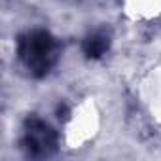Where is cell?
Listing matches in <instances>:
<instances>
[{
    "label": "cell",
    "instance_id": "obj_1",
    "mask_svg": "<svg viewBox=\"0 0 161 161\" xmlns=\"http://www.w3.org/2000/svg\"><path fill=\"white\" fill-rule=\"evenodd\" d=\"M17 59L32 78H44L59 61V42L44 29L23 32L17 38Z\"/></svg>",
    "mask_w": 161,
    "mask_h": 161
},
{
    "label": "cell",
    "instance_id": "obj_2",
    "mask_svg": "<svg viewBox=\"0 0 161 161\" xmlns=\"http://www.w3.org/2000/svg\"><path fill=\"white\" fill-rule=\"evenodd\" d=\"M23 150L32 157H47L57 150L55 129L38 116H29L23 129Z\"/></svg>",
    "mask_w": 161,
    "mask_h": 161
},
{
    "label": "cell",
    "instance_id": "obj_3",
    "mask_svg": "<svg viewBox=\"0 0 161 161\" xmlns=\"http://www.w3.org/2000/svg\"><path fill=\"white\" fill-rule=\"evenodd\" d=\"M110 47V34L104 32V31H95L91 34L86 36L84 40V53L89 57V59H101Z\"/></svg>",
    "mask_w": 161,
    "mask_h": 161
}]
</instances>
